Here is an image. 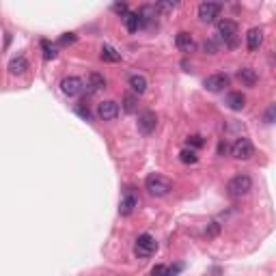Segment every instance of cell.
Listing matches in <instances>:
<instances>
[{
	"label": "cell",
	"mask_w": 276,
	"mask_h": 276,
	"mask_svg": "<svg viewBox=\"0 0 276 276\" xmlns=\"http://www.w3.org/2000/svg\"><path fill=\"white\" fill-rule=\"evenodd\" d=\"M41 48H44V58L46 60H52L54 56H56V48L54 46H50V41H41Z\"/></svg>",
	"instance_id": "cell-23"
},
{
	"label": "cell",
	"mask_w": 276,
	"mask_h": 276,
	"mask_svg": "<svg viewBox=\"0 0 276 276\" xmlns=\"http://www.w3.org/2000/svg\"><path fill=\"white\" fill-rule=\"evenodd\" d=\"M123 24H126V28L130 32H138V28H140V16H138L136 11H130L126 18H123Z\"/></svg>",
	"instance_id": "cell-18"
},
{
	"label": "cell",
	"mask_w": 276,
	"mask_h": 276,
	"mask_svg": "<svg viewBox=\"0 0 276 276\" xmlns=\"http://www.w3.org/2000/svg\"><path fill=\"white\" fill-rule=\"evenodd\" d=\"M175 6H177V2H170V0H168V2H158L154 6V11L156 13H162V16H166V13H170L172 9H175Z\"/></svg>",
	"instance_id": "cell-24"
},
{
	"label": "cell",
	"mask_w": 276,
	"mask_h": 276,
	"mask_svg": "<svg viewBox=\"0 0 276 276\" xmlns=\"http://www.w3.org/2000/svg\"><path fill=\"white\" fill-rule=\"evenodd\" d=\"M102 60H108V63H119V60H121V54L116 52L112 46L104 44V46H102Z\"/></svg>",
	"instance_id": "cell-19"
},
{
	"label": "cell",
	"mask_w": 276,
	"mask_h": 276,
	"mask_svg": "<svg viewBox=\"0 0 276 276\" xmlns=\"http://www.w3.org/2000/svg\"><path fill=\"white\" fill-rule=\"evenodd\" d=\"M226 149H229V147H226V142H224V140H220V144H218V154H224Z\"/></svg>",
	"instance_id": "cell-33"
},
{
	"label": "cell",
	"mask_w": 276,
	"mask_h": 276,
	"mask_svg": "<svg viewBox=\"0 0 276 276\" xmlns=\"http://www.w3.org/2000/svg\"><path fill=\"white\" fill-rule=\"evenodd\" d=\"M98 116L102 121H114L119 116V104L116 102H102L98 106Z\"/></svg>",
	"instance_id": "cell-9"
},
{
	"label": "cell",
	"mask_w": 276,
	"mask_h": 276,
	"mask_svg": "<svg viewBox=\"0 0 276 276\" xmlns=\"http://www.w3.org/2000/svg\"><path fill=\"white\" fill-rule=\"evenodd\" d=\"M26 69H28V60H26V56H16V58H11L9 72H11L13 76H22Z\"/></svg>",
	"instance_id": "cell-17"
},
{
	"label": "cell",
	"mask_w": 276,
	"mask_h": 276,
	"mask_svg": "<svg viewBox=\"0 0 276 276\" xmlns=\"http://www.w3.org/2000/svg\"><path fill=\"white\" fill-rule=\"evenodd\" d=\"M156 126H158V116H156V112H151V110H144V112L138 116V132L140 134L149 136L156 130Z\"/></svg>",
	"instance_id": "cell-8"
},
{
	"label": "cell",
	"mask_w": 276,
	"mask_h": 276,
	"mask_svg": "<svg viewBox=\"0 0 276 276\" xmlns=\"http://www.w3.org/2000/svg\"><path fill=\"white\" fill-rule=\"evenodd\" d=\"M218 34L224 39V44L229 48L238 46V24L233 20H220L218 22Z\"/></svg>",
	"instance_id": "cell-4"
},
{
	"label": "cell",
	"mask_w": 276,
	"mask_h": 276,
	"mask_svg": "<svg viewBox=\"0 0 276 276\" xmlns=\"http://www.w3.org/2000/svg\"><path fill=\"white\" fill-rule=\"evenodd\" d=\"M60 91H63L67 98H76V95H80L84 91V82H82V78H78V76H67V78H63V82H60Z\"/></svg>",
	"instance_id": "cell-5"
},
{
	"label": "cell",
	"mask_w": 276,
	"mask_h": 276,
	"mask_svg": "<svg viewBox=\"0 0 276 276\" xmlns=\"http://www.w3.org/2000/svg\"><path fill=\"white\" fill-rule=\"evenodd\" d=\"M104 86H106V78H104V76H100V74L88 76V91H91V93L100 91V88H104Z\"/></svg>",
	"instance_id": "cell-20"
},
{
	"label": "cell",
	"mask_w": 276,
	"mask_h": 276,
	"mask_svg": "<svg viewBox=\"0 0 276 276\" xmlns=\"http://www.w3.org/2000/svg\"><path fill=\"white\" fill-rule=\"evenodd\" d=\"M136 108H138V95L128 93L126 98H123V110H126L128 114H134V112H136Z\"/></svg>",
	"instance_id": "cell-21"
},
{
	"label": "cell",
	"mask_w": 276,
	"mask_h": 276,
	"mask_svg": "<svg viewBox=\"0 0 276 276\" xmlns=\"http://www.w3.org/2000/svg\"><path fill=\"white\" fill-rule=\"evenodd\" d=\"M218 233H220V224L218 222H210V226L205 229V236L207 238H216Z\"/></svg>",
	"instance_id": "cell-29"
},
{
	"label": "cell",
	"mask_w": 276,
	"mask_h": 276,
	"mask_svg": "<svg viewBox=\"0 0 276 276\" xmlns=\"http://www.w3.org/2000/svg\"><path fill=\"white\" fill-rule=\"evenodd\" d=\"M236 76H238V80L244 86H254V84H257V80H259V76H257V72H254L252 67H242V69H238Z\"/></svg>",
	"instance_id": "cell-13"
},
{
	"label": "cell",
	"mask_w": 276,
	"mask_h": 276,
	"mask_svg": "<svg viewBox=\"0 0 276 276\" xmlns=\"http://www.w3.org/2000/svg\"><path fill=\"white\" fill-rule=\"evenodd\" d=\"M158 250V242L154 236H149V233H142V236H138L136 244H134V254L140 259H147L151 254H156Z\"/></svg>",
	"instance_id": "cell-3"
},
{
	"label": "cell",
	"mask_w": 276,
	"mask_h": 276,
	"mask_svg": "<svg viewBox=\"0 0 276 276\" xmlns=\"http://www.w3.org/2000/svg\"><path fill=\"white\" fill-rule=\"evenodd\" d=\"M220 11H222V4L207 0V2L198 4V20H201V22H214V20L220 16Z\"/></svg>",
	"instance_id": "cell-6"
},
{
	"label": "cell",
	"mask_w": 276,
	"mask_h": 276,
	"mask_svg": "<svg viewBox=\"0 0 276 276\" xmlns=\"http://www.w3.org/2000/svg\"><path fill=\"white\" fill-rule=\"evenodd\" d=\"M229 82L231 80L226 74H214L210 78H205V88L212 93H218V91H222L224 86H229Z\"/></svg>",
	"instance_id": "cell-10"
},
{
	"label": "cell",
	"mask_w": 276,
	"mask_h": 276,
	"mask_svg": "<svg viewBox=\"0 0 276 276\" xmlns=\"http://www.w3.org/2000/svg\"><path fill=\"white\" fill-rule=\"evenodd\" d=\"M274 114H276V106H274V104H270V108L266 110L264 121H266V123H274Z\"/></svg>",
	"instance_id": "cell-31"
},
{
	"label": "cell",
	"mask_w": 276,
	"mask_h": 276,
	"mask_svg": "<svg viewBox=\"0 0 276 276\" xmlns=\"http://www.w3.org/2000/svg\"><path fill=\"white\" fill-rule=\"evenodd\" d=\"M175 46H177L182 52H186V54H190V52H194V50H196V41H194V37H192L190 32H186V30L177 32V37H175Z\"/></svg>",
	"instance_id": "cell-11"
},
{
	"label": "cell",
	"mask_w": 276,
	"mask_h": 276,
	"mask_svg": "<svg viewBox=\"0 0 276 276\" xmlns=\"http://www.w3.org/2000/svg\"><path fill=\"white\" fill-rule=\"evenodd\" d=\"M151 276H175V270H170L168 266H156L154 270H151Z\"/></svg>",
	"instance_id": "cell-25"
},
{
	"label": "cell",
	"mask_w": 276,
	"mask_h": 276,
	"mask_svg": "<svg viewBox=\"0 0 276 276\" xmlns=\"http://www.w3.org/2000/svg\"><path fill=\"white\" fill-rule=\"evenodd\" d=\"M128 84H130V88H132L136 95H142L144 91H147V78H144V76H140V74L130 76Z\"/></svg>",
	"instance_id": "cell-16"
},
{
	"label": "cell",
	"mask_w": 276,
	"mask_h": 276,
	"mask_svg": "<svg viewBox=\"0 0 276 276\" xmlns=\"http://www.w3.org/2000/svg\"><path fill=\"white\" fill-rule=\"evenodd\" d=\"M224 104L229 106L231 110H242L246 106V98H244V93H240V91H231L229 95H226V100Z\"/></svg>",
	"instance_id": "cell-15"
},
{
	"label": "cell",
	"mask_w": 276,
	"mask_h": 276,
	"mask_svg": "<svg viewBox=\"0 0 276 276\" xmlns=\"http://www.w3.org/2000/svg\"><path fill=\"white\" fill-rule=\"evenodd\" d=\"M179 162H182V164H196L198 162V156L192 149H184L182 154H179Z\"/></svg>",
	"instance_id": "cell-22"
},
{
	"label": "cell",
	"mask_w": 276,
	"mask_h": 276,
	"mask_svg": "<svg viewBox=\"0 0 276 276\" xmlns=\"http://www.w3.org/2000/svg\"><path fill=\"white\" fill-rule=\"evenodd\" d=\"M76 39H78V37H76L74 32H65L63 37L58 39V44H60V46H72V44H76Z\"/></svg>",
	"instance_id": "cell-27"
},
{
	"label": "cell",
	"mask_w": 276,
	"mask_h": 276,
	"mask_svg": "<svg viewBox=\"0 0 276 276\" xmlns=\"http://www.w3.org/2000/svg\"><path fill=\"white\" fill-rule=\"evenodd\" d=\"M250 190H252V179H250V175H246V172H240V175H236L226 184V192H229V196H233V198L246 196Z\"/></svg>",
	"instance_id": "cell-2"
},
{
	"label": "cell",
	"mask_w": 276,
	"mask_h": 276,
	"mask_svg": "<svg viewBox=\"0 0 276 276\" xmlns=\"http://www.w3.org/2000/svg\"><path fill=\"white\" fill-rule=\"evenodd\" d=\"M136 205H138V198L132 194V190H128L126 196H123L121 203H119V214H121V216H130V214L134 212Z\"/></svg>",
	"instance_id": "cell-14"
},
{
	"label": "cell",
	"mask_w": 276,
	"mask_h": 276,
	"mask_svg": "<svg viewBox=\"0 0 276 276\" xmlns=\"http://www.w3.org/2000/svg\"><path fill=\"white\" fill-rule=\"evenodd\" d=\"M261 44H264V30L254 26V28H250L248 34H246V48L250 52H254V50H259Z\"/></svg>",
	"instance_id": "cell-12"
},
{
	"label": "cell",
	"mask_w": 276,
	"mask_h": 276,
	"mask_svg": "<svg viewBox=\"0 0 276 276\" xmlns=\"http://www.w3.org/2000/svg\"><path fill=\"white\" fill-rule=\"evenodd\" d=\"M144 188L151 196H166L168 192L172 190V182L168 177L164 175H158V172H151L147 177V182H144Z\"/></svg>",
	"instance_id": "cell-1"
},
{
	"label": "cell",
	"mask_w": 276,
	"mask_h": 276,
	"mask_svg": "<svg viewBox=\"0 0 276 276\" xmlns=\"http://www.w3.org/2000/svg\"><path fill=\"white\" fill-rule=\"evenodd\" d=\"M188 144H190V147H203L205 140H203V136L192 134V136H188Z\"/></svg>",
	"instance_id": "cell-28"
},
{
	"label": "cell",
	"mask_w": 276,
	"mask_h": 276,
	"mask_svg": "<svg viewBox=\"0 0 276 276\" xmlns=\"http://www.w3.org/2000/svg\"><path fill=\"white\" fill-rule=\"evenodd\" d=\"M231 154H233V158H238V160H248V158L254 154V147L248 138H238L231 147Z\"/></svg>",
	"instance_id": "cell-7"
},
{
	"label": "cell",
	"mask_w": 276,
	"mask_h": 276,
	"mask_svg": "<svg viewBox=\"0 0 276 276\" xmlns=\"http://www.w3.org/2000/svg\"><path fill=\"white\" fill-rule=\"evenodd\" d=\"M76 110H78V114L80 116H84V119L88 121V119H91V112H88V108H84V106H78V108H76Z\"/></svg>",
	"instance_id": "cell-32"
},
{
	"label": "cell",
	"mask_w": 276,
	"mask_h": 276,
	"mask_svg": "<svg viewBox=\"0 0 276 276\" xmlns=\"http://www.w3.org/2000/svg\"><path fill=\"white\" fill-rule=\"evenodd\" d=\"M112 11H114V13H119V16H123V18H126L128 13H130V9H128V4H126V2H114V4H112Z\"/></svg>",
	"instance_id": "cell-30"
},
{
	"label": "cell",
	"mask_w": 276,
	"mask_h": 276,
	"mask_svg": "<svg viewBox=\"0 0 276 276\" xmlns=\"http://www.w3.org/2000/svg\"><path fill=\"white\" fill-rule=\"evenodd\" d=\"M203 52L205 54H216L218 52V44L214 39H205L203 41Z\"/></svg>",
	"instance_id": "cell-26"
}]
</instances>
